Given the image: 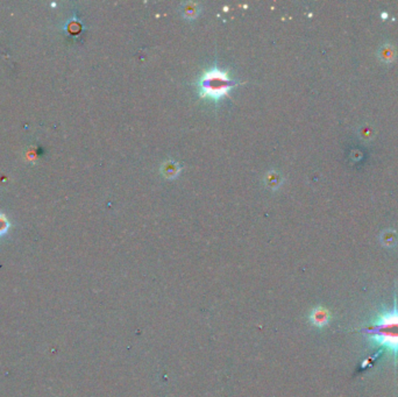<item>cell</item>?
<instances>
[{"label":"cell","mask_w":398,"mask_h":397,"mask_svg":"<svg viewBox=\"0 0 398 397\" xmlns=\"http://www.w3.org/2000/svg\"><path fill=\"white\" fill-rule=\"evenodd\" d=\"M235 85H238V82L225 69L213 65L206 69L199 77L197 82L198 95L200 98L210 99L218 106L220 100L226 97Z\"/></svg>","instance_id":"1"},{"label":"cell","mask_w":398,"mask_h":397,"mask_svg":"<svg viewBox=\"0 0 398 397\" xmlns=\"http://www.w3.org/2000/svg\"><path fill=\"white\" fill-rule=\"evenodd\" d=\"M373 341L398 356V310L379 315L373 327L368 331Z\"/></svg>","instance_id":"2"},{"label":"cell","mask_w":398,"mask_h":397,"mask_svg":"<svg viewBox=\"0 0 398 397\" xmlns=\"http://www.w3.org/2000/svg\"><path fill=\"white\" fill-rule=\"evenodd\" d=\"M309 319L313 326L324 327L330 321V312H328L327 309L322 308V306H317V308L310 312Z\"/></svg>","instance_id":"3"},{"label":"cell","mask_w":398,"mask_h":397,"mask_svg":"<svg viewBox=\"0 0 398 397\" xmlns=\"http://www.w3.org/2000/svg\"><path fill=\"white\" fill-rule=\"evenodd\" d=\"M200 12H201L200 5L196 4V2L188 1L184 2V4L180 6V13H182L184 19L189 21L197 19L199 14H200Z\"/></svg>","instance_id":"4"},{"label":"cell","mask_w":398,"mask_h":397,"mask_svg":"<svg viewBox=\"0 0 398 397\" xmlns=\"http://www.w3.org/2000/svg\"><path fill=\"white\" fill-rule=\"evenodd\" d=\"M180 171H182V167H180V164L177 163V162L174 160L165 161L164 163L162 164V168H161L162 175H163L165 179H176Z\"/></svg>","instance_id":"5"},{"label":"cell","mask_w":398,"mask_h":397,"mask_svg":"<svg viewBox=\"0 0 398 397\" xmlns=\"http://www.w3.org/2000/svg\"><path fill=\"white\" fill-rule=\"evenodd\" d=\"M378 56L382 62H385V63L393 62L395 60V57H396V52H395V48L393 44L389 43V42H387V43H383L382 46L378 48Z\"/></svg>","instance_id":"6"},{"label":"cell","mask_w":398,"mask_h":397,"mask_svg":"<svg viewBox=\"0 0 398 397\" xmlns=\"http://www.w3.org/2000/svg\"><path fill=\"white\" fill-rule=\"evenodd\" d=\"M381 240L385 247H394V246L397 245L398 237L396 232H394L393 230H387L382 233Z\"/></svg>","instance_id":"7"},{"label":"cell","mask_w":398,"mask_h":397,"mask_svg":"<svg viewBox=\"0 0 398 397\" xmlns=\"http://www.w3.org/2000/svg\"><path fill=\"white\" fill-rule=\"evenodd\" d=\"M265 183H267L268 188L276 190V189H279V185H281L282 177L277 175L275 171H270V173L265 176Z\"/></svg>","instance_id":"8"}]
</instances>
